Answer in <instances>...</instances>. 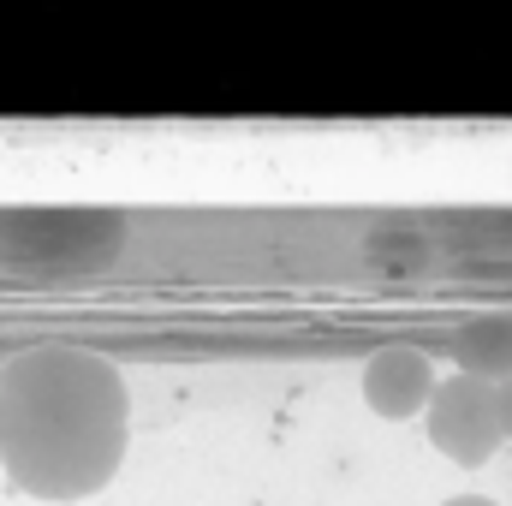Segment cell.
Wrapping results in <instances>:
<instances>
[{
    "instance_id": "obj_1",
    "label": "cell",
    "mask_w": 512,
    "mask_h": 506,
    "mask_svg": "<svg viewBox=\"0 0 512 506\" xmlns=\"http://www.w3.org/2000/svg\"><path fill=\"white\" fill-rule=\"evenodd\" d=\"M131 435L126 381L78 346H30L0 364V465L36 501H84L114 483Z\"/></svg>"
},
{
    "instance_id": "obj_2",
    "label": "cell",
    "mask_w": 512,
    "mask_h": 506,
    "mask_svg": "<svg viewBox=\"0 0 512 506\" xmlns=\"http://www.w3.org/2000/svg\"><path fill=\"white\" fill-rule=\"evenodd\" d=\"M429 447L447 453L453 465L477 471L495 459L501 447V423H495V387L489 381H471V376H447L435 381L429 393Z\"/></svg>"
},
{
    "instance_id": "obj_3",
    "label": "cell",
    "mask_w": 512,
    "mask_h": 506,
    "mask_svg": "<svg viewBox=\"0 0 512 506\" xmlns=\"http://www.w3.org/2000/svg\"><path fill=\"white\" fill-rule=\"evenodd\" d=\"M435 381L441 376H435V364H429L423 352L387 346V352H376V358L364 364V399H370L376 417H417V411L429 405Z\"/></svg>"
},
{
    "instance_id": "obj_4",
    "label": "cell",
    "mask_w": 512,
    "mask_h": 506,
    "mask_svg": "<svg viewBox=\"0 0 512 506\" xmlns=\"http://www.w3.org/2000/svg\"><path fill=\"white\" fill-rule=\"evenodd\" d=\"M453 352H459V376L471 381H512V316H483V322H471L459 340H453Z\"/></svg>"
},
{
    "instance_id": "obj_5",
    "label": "cell",
    "mask_w": 512,
    "mask_h": 506,
    "mask_svg": "<svg viewBox=\"0 0 512 506\" xmlns=\"http://www.w3.org/2000/svg\"><path fill=\"white\" fill-rule=\"evenodd\" d=\"M495 423H501V441L512 435V381H495Z\"/></svg>"
},
{
    "instance_id": "obj_6",
    "label": "cell",
    "mask_w": 512,
    "mask_h": 506,
    "mask_svg": "<svg viewBox=\"0 0 512 506\" xmlns=\"http://www.w3.org/2000/svg\"><path fill=\"white\" fill-rule=\"evenodd\" d=\"M441 506H495V501H483V495H453V501H441Z\"/></svg>"
}]
</instances>
